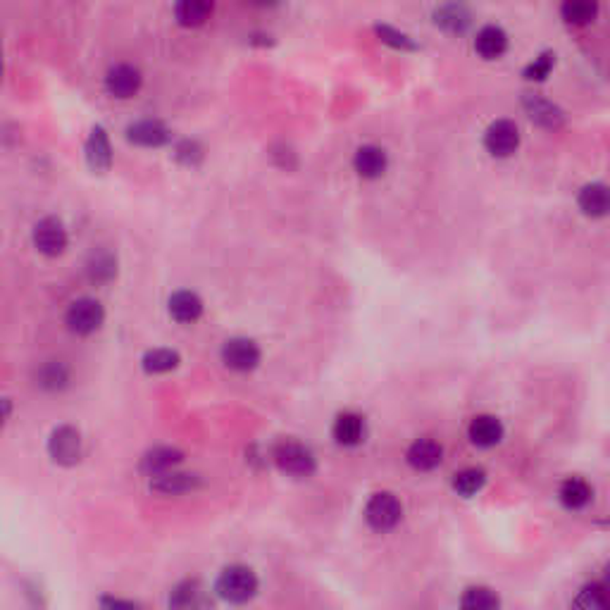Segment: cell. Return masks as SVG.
<instances>
[{
    "label": "cell",
    "mask_w": 610,
    "mask_h": 610,
    "mask_svg": "<svg viewBox=\"0 0 610 610\" xmlns=\"http://www.w3.org/2000/svg\"><path fill=\"white\" fill-rule=\"evenodd\" d=\"M103 320H105V310L103 305H100V300L89 299V296L72 300L68 312H65V324H68V330L79 336H89L93 334V331L100 330Z\"/></svg>",
    "instance_id": "obj_3"
},
{
    "label": "cell",
    "mask_w": 610,
    "mask_h": 610,
    "mask_svg": "<svg viewBox=\"0 0 610 610\" xmlns=\"http://www.w3.org/2000/svg\"><path fill=\"white\" fill-rule=\"evenodd\" d=\"M222 363L234 373H250L260 363V348L256 342L237 336L222 346Z\"/></svg>",
    "instance_id": "obj_7"
},
{
    "label": "cell",
    "mask_w": 610,
    "mask_h": 610,
    "mask_svg": "<svg viewBox=\"0 0 610 610\" xmlns=\"http://www.w3.org/2000/svg\"><path fill=\"white\" fill-rule=\"evenodd\" d=\"M389 165V158H386V151L379 146H361L353 155V167L355 172L365 179H379L386 172Z\"/></svg>",
    "instance_id": "obj_14"
},
{
    "label": "cell",
    "mask_w": 610,
    "mask_h": 610,
    "mask_svg": "<svg viewBox=\"0 0 610 610\" xmlns=\"http://www.w3.org/2000/svg\"><path fill=\"white\" fill-rule=\"evenodd\" d=\"M201 479L198 475H191V472H165V475H158L151 479V489L158 491L163 496H179V494H189L194 489H198Z\"/></svg>",
    "instance_id": "obj_16"
},
{
    "label": "cell",
    "mask_w": 610,
    "mask_h": 610,
    "mask_svg": "<svg viewBox=\"0 0 610 610\" xmlns=\"http://www.w3.org/2000/svg\"><path fill=\"white\" fill-rule=\"evenodd\" d=\"M86 269H89L91 281H96V284H108V281H112L117 277V260L108 250H98V253L91 256Z\"/></svg>",
    "instance_id": "obj_29"
},
{
    "label": "cell",
    "mask_w": 610,
    "mask_h": 610,
    "mask_svg": "<svg viewBox=\"0 0 610 610\" xmlns=\"http://www.w3.org/2000/svg\"><path fill=\"white\" fill-rule=\"evenodd\" d=\"M31 238H34V246L38 248V253L48 258L62 256L69 244L68 229H65L62 220H58V217H43V220H38L37 225H34Z\"/></svg>",
    "instance_id": "obj_5"
},
{
    "label": "cell",
    "mask_w": 610,
    "mask_h": 610,
    "mask_svg": "<svg viewBox=\"0 0 610 610\" xmlns=\"http://www.w3.org/2000/svg\"><path fill=\"white\" fill-rule=\"evenodd\" d=\"M170 610H213V598L201 582L186 580L172 589Z\"/></svg>",
    "instance_id": "obj_9"
},
{
    "label": "cell",
    "mask_w": 610,
    "mask_h": 610,
    "mask_svg": "<svg viewBox=\"0 0 610 610\" xmlns=\"http://www.w3.org/2000/svg\"><path fill=\"white\" fill-rule=\"evenodd\" d=\"M374 31H377V37L382 38V41L389 43V46H394V48H401V50H415L417 48L415 43L410 41V37H405L403 31L391 29V26H386V25H377V26H374Z\"/></svg>",
    "instance_id": "obj_35"
},
{
    "label": "cell",
    "mask_w": 610,
    "mask_h": 610,
    "mask_svg": "<svg viewBox=\"0 0 610 610\" xmlns=\"http://www.w3.org/2000/svg\"><path fill=\"white\" fill-rule=\"evenodd\" d=\"M184 460V453L179 448H172V446H158L148 451L146 456L141 458V470L146 472L148 477H158L172 472Z\"/></svg>",
    "instance_id": "obj_13"
},
{
    "label": "cell",
    "mask_w": 610,
    "mask_h": 610,
    "mask_svg": "<svg viewBox=\"0 0 610 610\" xmlns=\"http://www.w3.org/2000/svg\"><path fill=\"white\" fill-rule=\"evenodd\" d=\"M555 65L553 53H542L539 58H534V62H530L525 68V79L530 81H543L551 74Z\"/></svg>",
    "instance_id": "obj_33"
},
{
    "label": "cell",
    "mask_w": 610,
    "mask_h": 610,
    "mask_svg": "<svg viewBox=\"0 0 610 610\" xmlns=\"http://www.w3.org/2000/svg\"><path fill=\"white\" fill-rule=\"evenodd\" d=\"M103 608L105 610H136V605L131 601H122V598H103Z\"/></svg>",
    "instance_id": "obj_36"
},
{
    "label": "cell",
    "mask_w": 610,
    "mask_h": 610,
    "mask_svg": "<svg viewBox=\"0 0 610 610\" xmlns=\"http://www.w3.org/2000/svg\"><path fill=\"white\" fill-rule=\"evenodd\" d=\"M475 50L484 60H499L508 50V34L500 26H482V29L477 31Z\"/></svg>",
    "instance_id": "obj_19"
},
{
    "label": "cell",
    "mask_w": 610,
    "mask_h": 610,
    "mask_svg": "<svg viewBox=\"0 0 610 610\" xmlns=\"http://www.w3.org/2000/svg\"><path fill=\"white\" fill-rule=\"evenodd\" d=\"M522 103H525V110L530 112L531 120L546 129H558L563 124V120H565V115H563L558 105H553L551 100H546V98L537 96V93H525Z\"/></svg>",
    "instance_id": "obj_15"
},
{
    "label": "cell",
    "mask_w": 610,
    "mask_h": 610,
    "mask_svg": "<svg viewBox=\"0 0 610 610\" xmlns=\"http://www.w3.org/2000/svg\"><path fill=\"white\" fill-rule=\"evenodd\" d=\"M0 81H3V41H0Z\"/></svg>",
    "instance_id": "obj_38"
},
{
    "label": "cell",
    "mask_w": 610,
    "mask_h": 610,
    "mask_svg": "<svg viewBox=\"0 0 610 610\" xmlns=\"http://www.w3.org/2000/svg\"><path fill=\"white\" fill-rule=\"evenodd\" d=\"M570 610H608V596H605V586L601 582L582 586L580 594L574 596Z\"/></svg>",
    "instance_id": "obj_28"
},
{
    "label": "cell",
    "mask_w": 610,
    "mask_h": 610,
    "mask_svg": "<svg viewBox=\"0 0 610 610\" xmlns=\"http://www.w3.org/2000/svg\"><path fill=\"white\" fill-rule=\"evenodd\" d=\"M441 458H444V448H441L439 441L434 439H417L408 448L410 468H415L420 472H429L434 468H439Z\"/></svg>",
    "instance_id": "obj_17"
},
{
    "label": "cell",
    "mask_w": 610,
    "mask_h": 610,
    "mask_svg": "<svg viewBox=\"0 0 610 610\" xmlns=\"http://www.w3.org/2000/svg\"><path fill=\"white\" fill-rule=\"evenodd\" d=\"M561 503L568 510H582V508L592 500V487L582 479V477H568L565 482L561 484Z\"/></svg>",
    "instance_id": "obj_23"
},
{
    "label": "cell",
    "mask_w": 610,
    "mask_h": 610,
    "mask_svg": "<svg viewBox=\"0 0 610 610\" xmlns=\"http://www.w3.org/2000/svg\"><path fill=\"white\" fill-rule=\"evenodd\" d=\"M215 589L229 604H248L250 598L258 594V577L246 565H229L220 573Z\"/></svg>",
    "instance_id": "obj_1"
},
{
    "label": "cell",
    "mask_w": 610,
    "mask_h": 610,
    "mask_svg": "<svg viewBox=\"0 0 610 610\" xmlns=\"http://www.w3.org/2000/svg\"><path fill=\"white\" fill-rule=\"evenodd\" d=\"M86 163L93 172H108L112 165V148L108 131L103 127H93L86 141Z\"/></svg>",
    "instance_id": "obj_12"
},
{
    "label": "cell",
    "mask_w": 610,
    "mask_h": 610,
    "mask_svg": "<svg viewBox=\"0 0 610 610\" xmlns=\"http://www.w3.org/2000/svg\"><path fill=\"white\" fill-rule=\"evenodd\" d=\"M598 13L596 3H589V0H570V3H563L561 15L565 22L570 25H589L594 22Z\"/></svg>",
    "instance_id": "obj_32"
},
{
    "label": "cell",
    "mask_w": 610,
    "mask_h": 610,
    "mask_svg": "<svg viewBox=\"0 0 610 610\" xmlns=\"http://www.w3.org/2000/svg\"><path fill=\"white\" fill-rule=\"evenodd\" d=\"M141 84H143V77H141L139 68L127 65V62L115 65V68H110L108 69V74H105V89H108V93L115 98L136 96Z\"/></svg>",
    "instance_id": "obj_10"
},
{
    "label": "cell",
    "mask_w": 610,
    "mask_h": 610,
    "mask_svg": "<svg viewBox=\"0 0 610 610\" xmlns=\"http://www.w3.org/2000/svg\"><path fill=\"white\" fill-rule=\"evenodd\" d=\"M213 15V3L208 0H184L174 5V17L184 26H201Z\"/></svg>",
    "instance_id": "obj_24"
},
{
    "label": "cell",
    "mask_w": 610,
    "mask_h": 610,
    "mask_svg": "<svg viewBox=\"0 0 610 610\" xmlns=\"http://www.w3.org/2000/svg\"><path fill=\"white\" fill-rule=\"evenodd\" d=\"M336 444L342 446H358L365 439V417L358 415V413H342V415L334 420V427H331Z\"/></svg>",
    "instance_id": "obj_18"
},
{
    "label": "cell",
    "mask_w": 610,
    "mask_h": 610,
    "mask_svg": "<svg viewBox=\"0 0 610 610\" xmlns=\"http://www.w3.org/2000/svg\"><path fill=\"white\" fill-rule=\"evenodd\" d=\"M179 365V353L177 351H170V348H152L143 355V370L151 374H163L170 373Z\"/></svg>",
    "instance_id": "obj_30"
},
{
    "label": "cell",
    "mask_w": 610,
    "mask_h": 610,
    "mask_svg": "<svg viewBox=\"0 0 610 610\" xmlns=\"http://www.w3.org/2000/svg\"><path fill=\"white\" fill-rule=\"evenodd\" d=\"M37 384L46 391H60L69 384V370L62 361L43 363L37 370Z\"/></svg>",
    "instance_id": "obj_25"
},
{
    "label": "cell",
    "mask_w": 610,
    "mask_h": 610,
    "mask_svg": "<svg viewBox=\"0 0 610 610\" xmlns=\"http://www.w3.org/2000/svg\"><path fill=\"white\" fill-rule=\"evenodd\" d=\"M403 518V506L401 500L396 499L394 494H374L373 499L367 500L365 506V520L367 525L373 527L377 531H389L401 522Z\"/></svg>",
    "instance_id": "obj_4"
},
{
    "label": "cell",
    "mask_w": 610,
    "mask_h": 610,
    "mask_svg": "<svg viewBox=\"0 0 610 610\" xmlns=\"http://www.w3.org/2000/svg\"><path fill=\"white\" fill-rule=\"evenodd\" d=\"M520 146V129L513 120H496L489 124L487 134H484V148H487L494 158H508L513 155Z\"/></svg>",
    "instance_id": "obj_6"
},
{
    "label": "cell",
    "mask_w": 610,
    "mask_h": 610,
    "mask_svg": "<svg viewBox=\"0 0 610 610\" xmlns=\"http://www.w3.org/2000/svg\"><path fill=\"white\" fill-rule=\"evenodd\" d=\"M10 413H13V401H10V398H0V429H3V425L7 422Z\"/></svg>",
    "instance_id": "obj_37"
},
{
    "label": "cell",
    "mask_w": 610,
    "mask_h": 610,
    "mask_svg": "<svg viewBox=\"0 0 610 610\" xmlns=\"http://www.w3.org/2000/svg\"><path fill=\"white\" fill-rule=\"evenodd\" d=\"M434 22L441 29L451 31V34H460L470 26V13L465 10L463 5H441L436 13H434Z\"/></svg>",
    "instance_id": "obj_26"
},
{
    "label": "cell",
    "mask_w": 610,
    "mask_h": 610,
    "mask_svg": "<svg viewBox=\"0 0 610 610\" xmlns=\"http://www.w3.org/2000/svg\"><path fill=\"white\" fill-rule=\"evenodd\" d=\"M484 482H487L484 470H479V468H465V470H460L453 477V489H456L460 496H465V499H472V496L482 491Z\"/></svg>",
    "instance_id": "obj_31"
},
{
    "label": "cell",
    "mask_w": 610,
    "mask_h": 610,
    "mask_svg": "<svg viewBox=\"0 0 610 610\" xmlns=\"http://www.w3.org/2000/svg\"><path fill=\"white\" fill-rule=\"evenodd\" d=\"M272 458H275L277 468L284 475L291 477H310L315 468H318L315 453L308 446L299 444V441H281L275 448V453H272Z\"/></svg>",
    "instance_id": "obj_2"
},
{
    "label": "cell",
    "mask_w": 610,
    "mask_h": 610,
    "mask_svg": "<svg viewBox=\"0 0 610 610\" xmlns=\"http://www.w3.org/2000/svg\"><path fill=\"white\" fill-rule=\"evenodd\" d=\"M460 610H500V601L489 586H470L460 596Z\"/></svg>",
    "instance_id": "obj_27"
},
{
    "label": "cell",
    "mask_w": 610,
    "mask_h": 610,
    "mask_svg": "<svg viewBox=\"0 0 610 610\" xmlns=\"http://www.w3.org/2000/svg\"><path fill=\"white\" fill-rule=\"evenodd\" d=\"M577 203H580V210L586 217H604L608 213V189H605V184H586L584 189L580 191V195H577Z\"/></svg>",
    "instance_id": "obj_22"
},
{
    "label": "cell",
    "mask_w": 610,
    "mask_h": 610,
    "mask_svg": "<svg viewBox=\"0 0 610 610\" xmlns=\"http://www.w3.org/2000/svg\"><path fill=\"white\" fill-rule=\"evenodd\" d=\"M174 158L179 160V163H184V165H198L203 160V148L198 141H191V139H184L179 141L177 148H174Z\"/></svg>",
    "instance_id": "obj_34"
},
{
    "label": "cell",
    "mask_w": 610,
    "mask_h": 610,
    "mask_svg": "<svg viewBox=\"0 0 610 610\" xmlns=\"http://www.w3.org/2000/svg\"><path fill=\"white\" fill-rule=\"evenodd\" d=\"M170 315L177 322L191 324L195 320H201L203 315V300L198 293L194 291H177L170 296Z\"/></svg>",
    "instance_id": "obj_20"
},
{
    "label": "cell",
    "mask_w": 610,
    "mask_h": 610,
    "mask_svg": "<svg viewBox=\"0 0 610 610\" xmlns=\"http://www.w3.org/2000/svg\"><path fill=\"white\" fill-rule=\"evenodd\" d=\"M127 139L136 143V146L158 148L165 146L167 141H170V129L160 120H139V122L127 127Z\"/></svg>",
    "instance_id": "obj_11"
},
{
    "label": "cell",
    "mask_w": 610,
    "mask_h": 610,
    "mask_svg": "<svg viewBox=\"0 0 610 610\" xmlns=\"http://www.w3.org/2000/svg\"><path fill=\"white\" fill-rule=\"evenodd\" d=\"M48 453L58 465H77L81 458V434L69 425L53 429L48 439Z\"/></svg>",
    "instance_id": "obj_8"
},
{
    "label": "cell",
    "mask_w": 610,
    "mask_h": 610,
    "mask_svg": "<svg viewBox=\"0 0 610 610\" xmlns=\"http://www.w3.org/2000/svg\"><path fill=\"white\" fill-rule=\"evenodd\" d=\"M470 441L475 446H482V448H491V446L499 444L503 439V425H500L499 417L494 415H477L470 422Z\"/></svg>",
    "instance_id": "obj_21"
}]
</instances>
